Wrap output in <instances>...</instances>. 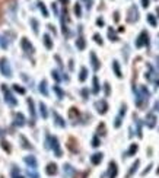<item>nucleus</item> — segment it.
<instances>
[{"label":"nucleus","mask_w":159,"mask_h":178,"mask_svg":"<svg viewBox=\"0 0 159 178\" xmlns=\"http://www.w3.org/2000/svg\"><path fill=\"white\" fill-rule=\"evenodd\" d=\"M0 70H1V73L4 75V76H10V67H9V63H7V60L6 58H1L0 60Z\"/></svg>","instance_id":"1"},{"label":"nucleus","mask_w":159,"mask_h":178,"mask_svg":"<svg viewBox=\"0 0 159 178\" xmlns=\"http://www.w3.org/2000/svg\"><path fill=\"white\" fill-rule=\"evenodd\" d=\"M1 89H3V92H4V96H6V101L10 104V105H16V99L13 98L10 95V92H9V89L6 88V85H1Z\"/></svg>","instance_id":"2"},{"label":"nucleus","mask_w":159,"mask_h":178,"mask_svg":"<svg viewBox=\"0 0 159 178\" xmlns=\"http://www.w3.org/2000/svg\"><path fill=\"white\" fill-rule=\"evenodd\" d=\"M127 21H128V22H136L137 21V7L136 6H131V7H130Z\"/></svg>","instance_id":"3"},{"label":"nucleus","mask_w":159,"mask_h":178,"mask_svg":"<svg viewBox=\"0 0 159 178\" xmlns=\"http://www.w3.org/2000/svg\"><path fill=\"white\" fill-rule=\"evenodd\" d=\"M145 44H148V34L143 31V32L139 35V40H137L136 45H137V47H143Z\"/></svg>","instance_id":"4"},{"label":"nucleus","mask_w":159,"mask_h":178,"mask_svg":"<svg viewBox=\"0 0 159 178\" xmlns=\"http://www.w3.org/2000/svg\"><path fill=\"white\" fill-rule=\"evenodd\" d=\"M22 48L26 53H34V47H32V44L26 38H22Z\"/></svg>","instance_id":"5"},{"label":"nucleus","mask_w":159,"mask_h":178,"mask_svg":"<svg viewBox=\"0 0 159 178\" xmlns=\"http://www.w3.org/2000/svg\"><path fill=\"white\" fill-rule=\"evenodd\" d=\"M96 108H98V112H99V114H105L107 110H108V105H107L105 101H99V102H96Z\"/></svg>","instance_id":"6"},{"label":"nucleus","mask_w":159,"mask_h":178,"mask_svg":"<svg viewBox=\"0 0 159 178\" xmlns=\"http://www.w3.org/2000/svg\"><path fill=\"white\" fill-rule=\"evenodd\" d=\"M57 172V165L56 164H50L48 167H47V174L48 175H54Z\"/></svg>","instance_id":"7"},{"label":"nucleus","mask_w":159,"mask_h":178,"mask_svg":"<svg viewBox=\"0 0 159 178\" xmlns=\"http://www.w3.org/2000/svg\"><path fill=\"white\" fill-rule=\"evenodd\" d=\"M91 60H92V66H93V69L98 70V69H99V61H98V58H96V56H95L93 53H91Z\"/></svg>","instance_id":"8"},{"label":"nucleus","mask_w":159,"mask_h":178,"mask_svg":"<svg viewBox=\"0 0 159 178\" xmlns=\"http://www.w3.org/2000/svg\"><path fill=\"white\" fill-rule=\"evenodd\" d=\"M25 162L29 164L31 167H35V165H37V161H35L34 156H26V158H25Z\"/></svg>","instance_id":"9"},{"label":"nucleus","mask_w":159,"mask_h":178,"mask_svg":"<svg viewBox=\"0 0 159 178\" xmlns=\"http://www.w3.org/2000/svg\"><path fill=\"white\" fill-rule=\"evenodd\" d=\"M38 7H40V9H41V12H43V15H44V16H48V10H47V7H46V4H44V3H43V1H38Z\"/></svg>","instance_id":"10"},{"label":"nucleus","mask_w":159,"mask_h":178,"mask_svg":"<svg viewBox=\"0 0 159 178\" xmlns=\"http://www.w3.org/2000/svg\"><path fill=\"white\" fill-rule=\"evenodd\" d=\"M44 44H46L47 48H53V41L48 35H44Z\"/></svg>","instance_id":"11"},{"label":"nucleus","mask_w":159,"mask_h":178,"mask_svg":"<svg viewBox=\"0 0 159 178\" xmlns=\"http://www.w3.org/2000/svg\"><path fill=\"white\" fill-rule=\"evenodd\" d=\"M101 159H102V155H101V153H95V155L92 156V164H99Z\"/></svg>","instance_id":"12"},{"label":"nucleus","mask_w":159,"mask_h":178,"mask_svg":"<svg viewBox=\"0 0 159 178\" xmlns=\"http://www.w3.org/2000/svg\"><path fill=\"white\" fill-rule=\"evenodd\" d=\"M86 76H88V70H86V67H82L80 69V76H79V79L83 82L85 79H86Z\"/></svg>","instance_id":"13"},{"label":"nucleus","mask_w":159,"mask_h":178,"mask_svg":"<svg viewBox=\"0 0 159 178\" xmlns=\"http://www.w3.org/2000/svg\"><path fill=\"white\" fill-rule=\"evenodd\" d=\"M16 124L18 126H23L25 124V118H23L22 114H16Z\"/></svg>","instance_id":"14"},{"label":"nucleus","mask_w":159,"mask_h":178,"mask_svg":"<svg viewBox=\"0 0 159 178\" xmlns=\"http://www.w3.org/2000/svg\"><path fill=\"white\" fill-rule=\"evenodd\" d=\"M28 105H29V111H31V115H32V118L35 117V110H34V102H32V99L29 98L28 99Z\"/></svg>","instance_id":"15"},{"label":"nucleus","mask_w":159,"mask_h":178,"mask_svg":"<svg viewBox=\"0 0 159 178\" xmlns=\"http://www.w3.org/2000/svg\"><path fill=\"white\" fill-rule=\"evenodd\" d=\"M113 67H114L115 75H117L118 78H121V72H120V67H118V63H117V61H114V63H113Z\"/></svg>","instance_id":"16"},{"label":"nucleus","mask_w":159,"mask_h":178,"mask_svg":"<svg viewBox=\"0 0 159 178\" xmlns=\"http://www.w3.org/2000/svg\"><path fill=\"white\" fill-rule=\"evenodd\" d=\"M46 86H47V82H46V80H43V82H41V85H40V90H41L44 95H47V93H48V92H47Z\"/></svg>","instance_id":"17"},{"label":"nucleus","mask_w":159,"mask_h":178,"mask_svg":"<svg viewBox=\"0 0 159 178\" xmlns=\"http://www.w3.org/2000/svg\"><path fill=\"white\" fill-rule=\"evenodd\" d=\"M76 45H78L79 50H83V48H85V40H83V38H79V40L76 41Z\"/></svg>","instance_id":"18"},{"label":"nucleus","mask_w":159,"mask_h":178,"mask_svg":"<svg viewBox=\"0 0 159 178\" xmlns=\"http://www.w3.org/2000/svg\"><path fill=\"white\" fill-rule=\"evenodd\" d=\"M148 21H149V23L152 25V26H156V19H155V16L153 15H148Z\"/></svg>","instance_id":"19"},{"label":"nucleus","mask_w":159,"mask_h":178,"mask_svg":"<svg viewBox=\"0 0 159 178\" xmlns=\"http://www.w3.org/2000/svg\"><path fill=\"white\" fill-rule=\"evenodd\" d=\"M70 118H75V117H78L79 115V111H78V108H70Z\"/></svg>","instance_id":"20"},{"label":"nucleus","mask_w":159,"mask_h":178,"mask_svg":"<svg viewBox=\"0 0 159 178\" xmlns=\"http://www.w3.org/2000/svg\"><path fill=\"white\" fill-rule=\"evenodd\" d=\"M93 92L98 93L99 92V85H98V78H93Z\"/></svg>","instance_id":"21"},{"label":"nucleus","mask_w":159,"mask_h":178,"mask_svg":"<svg viewBox=\"0 0 159 178\" xmlns=\"http://www.w3.org/2000/svg\"><path fill=\"white\" fill-rule=\"evenodd\" d=\"M40 108H41V114H43V118H47V115H48V114H47L46 105H44V104H43V102H41V104H40Z\"/></svg>","instance_id":"22"},{"label":"nucleus","mask_w":159,"mask_h":178,"mask_svg":"<svg viewBox=\"0 0 159 178\" xmlns=\"http://www.w3.org/2000/svg\"><path fill=\"white\" fill-rule=\"evenodd\" d=\"M54 117H56V120H57V124H58V126H61V127H64V121H63V118H61V117H58V114H57V112H54Z\"/></svg>","instance_id":"23"},{"label":"nucleus","mask_w":159,"mask_h":178,"mask_svg":"<svg viewBox=\"0 0 159 178\" xmlns=\"http://www.w3.org/2000/svg\"><path fill=\"white\" fill-rule=\"evenodd\" d=\"M148 126L149 127H153L155 126V117L153 115H149L148 117Z\"/></svg>","instance_id":"24"},{"label":"nucleus","mask_w":159,"mask_h":178,"mask_svg":"<svg viewBox=\"0 0 159 178\" xmlns=\"http://www.w3.org/2000/svg\"><path fill=\"white\" fill-rule=\"evenodd\" d=\"M54 90H56V93L58 95V98H63L64 96V93H63V90L58 88V86H54Z\"/></svg>","instance_id":"25"},{"label":"nucleus","mask_w":159,"mask_h":178,"mask_svg":"<svg viewBox=\"0 0 159 178\" xmlns=\"http://www.w3.org/2000/svg\"><path fill=\"white\" fill-rule=\"evenodd\" d=\"M75 13H76V16H80V4L79 3L75 4Z\"/></svg>","instance_id":"26"},{"label":"nucleus","mask_w":159,"mask_h":178,"mask_svg":"<svg viewBox=\"0 0 159 178\" xmlns=\"http://www.w3.org/2000/svg\"><path fill=\"white\" fill-rule=\"evenodd\" d=\"M31 23H32V26H34V32H38V22H37L35 19H31Z\"/></svg>","instance_id":"27"},{"label":"nucleus","mask_w":159,"mask_h":178,"mask_svg":"<svg viewBox=\"0 0 159 178\" xmlns=\"http://www.w3.org/2000/svg\"><path fill=\"white\" fill-rule=\"evenodd\" d=\"M93 40H95V41H96L99 45H102V40H101V37H99L98 34H96V35H93Z\"/></svg>","instance_id":"28"},{"label":"nucleus","mask_w":159,"mask_h":178,"mask_svg":"<svg viewBox=\"0 0 159 178\" xmlns=\"http://www.w3.org/2000/svg\"><path fill=\"white\" fill-rule=\"evenodd\" d=\"M13 89H15V90H18L19 93H25V89L19 88V85H13Z\"/></svg>","instance_id":"29"},{"label":"nucleus","mask_w":159,"mask_h":178,"mask_svg":"<svg viewBox=\"0 0 159 178\" xmlns=\"http://www.w3.org/2000/svg\"><path fill=\"white\" fill-rule=\"evenodd\" d=\"M22 142H23V146H25V147H31V146H29V143H28V140H26L25 137H22Z\"/></svg>","instance_id":"30"},{"label":"nucleus","mask_w":159,"mask_h":178,"mask_svg":"<svg viewBox=\"0 0 159 178\" xmlns=\"http://www.w3.org/2000/svg\"><path fill=\"white\" fill-rule=\"evenodd\" d=\"M92 143H93V146H99V140H98V137H95V139L92 140Z\"/></svg>","instance_id":"31"},{"label":"nucleus","mask_w":159,"mask_h":178,"mask_svg":"<svg viewBox=\"0 0 159 178\" xmlns=\"http://www.w3.org/2000/svg\"><path fill=\"white\" fill-rule=\"evenodd\" d=\"M142 6H143V7H148V6H149V0H142Z\"/></svg>","instance_id":"32"},{"label":"nucleus","mask_w":159,"mask_h":178,"mask_svg":"<svg viewBox=\"0 0 159 178\" xmlns=\"http://www.w3.org/2000/svg\"><path fill=\"white\" fill-rule=\"evenodd\" d=\"M120 19V13L118 12H114V21H118Z\"/></svg>","instance_id":"33"},{"label":"nucleus","mask_w":159,"mask_h":178,"mask_svg":"<svg viewBox=\"0 0 159 178\" xmlns=\"http://www.w3.org/2000/svg\"><path fill=\"white\" fill-rule=\"evenodd\" d=\"M53 76H54V79H56V80H58V75H57V72H53Z\"/></svg>","instance_id":"34"},{"label":"nucleus","mask_w":159,"mask_h":178,"mask_svg":"<svg viewBox=\"0 0 159 178\" xmlns=\"http://www.w3.org/2000/svg\"><path fill=\"white\" fill-rule=\"evenodd\" d=\"M53 10L57 13V6H56V3H53Z\"/></svg>","instance_id":"35"},{"label":"nucleus","mask_w":159,"mask_h":178,"mask_svg":"<svg viewBox=\"0 0 159 178\" xmlns=\"http://www.w3.org/2000/svg\"><path fill=\"white\" fill-rule=\"evenodd\" d=\"M60 1H61V3H67V0H60Z\"/></svg>","instance_id":"36"}]
</instances>
